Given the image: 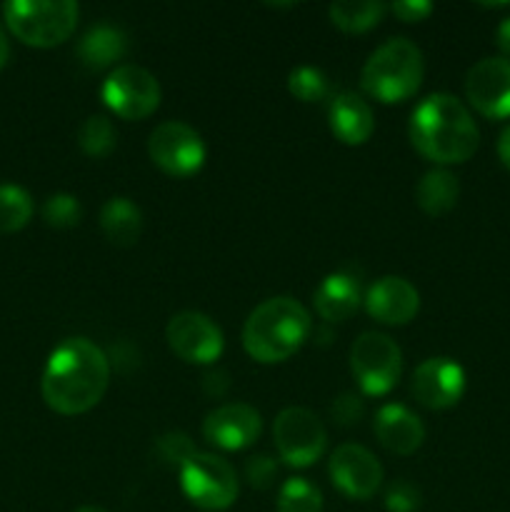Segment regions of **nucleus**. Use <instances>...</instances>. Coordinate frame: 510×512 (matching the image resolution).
Returning <instances> with one entry per match:
<instances>
[{
	"label": "nucleus",
	"instance_id": "nucleus-24",
	"mask_svg": "<svg viewBox=\"0 0 510 512\" xmlns=\"http://www.w3.org/2000/svg\"><path fill=\"white\" fill-rule=\"evenodd\" d=\"M33 218V198L20 185H0V235L18 233Z\"/></svg>",
	"mask_w": 510,
	"mask_h": 512
},
{
	"label": "nucleus",
	"instance_id": "nucleus-13",
	"mask_svg": "<svg viewBox=\"0 0 510 512\" xmlns=\"http://www.w3.org/2000/svg\"><path fill=\"white\" fill-rule=\"evenodd\" d=\"M465 98L488 120L510 118V60L483 58L465 75Z\"/></svg>",
	"mask_w": 510,
	"mask_h": 512
},
{
	"label": "nucleus",
	"instance_id": "nucleus-12",
	"mask_svg": "<svg viewBox=\"0 0 510 512\" xmlns=\"http://www.w3.org/2000/svg\"><path fill=\"white\" fill-rule=\"evenodd\" d=\"M330 480L350 500H370L383 483V465L368 448L345 443L333 450L328 463Z\"/></svg>",
	"mask_w": 510,
	"mask_h": 512
},
{
	"label": "nucleus",
	"instance_id": "nucleus-22",
	"mask_svg": "<svg viewBox=\"0 0 510 512\" xmlns=\"http://www.w3.org/2000/svg\"><path fill=\"white\" fill-rule=\"evenodd\" d=\"M100 228L103 235L118 248H130L143 233V213L128 198H110L100 210Z\"/></svg>",
	"mask_w": 510,
	"mask_h": 512
},
{
	"label": "nucleus",
	"instance_id": "nucleus-3",
	"mask_svg": "<svg viewBox=\"0 0 510 512\" xmlns=\"http://www.w3.org/2000/svg\"><path fill=\"white\" fill-rule=\"evenodd\" d=\"M313 333L308 308L288 295L268 298L248 315L243 325V348L265 365L293 358Z\"/></svg>",
	"mask_w": 510,
	"mask_h": 512
},
{
	"label": "nucleus",
	"instance_id": "nucleus-26",
	"mask_svg": "<svg viewBox=\"0 0 510 512\" xmlns=\"http://www.w3.org/2000/svg\"><path fill=\"white\" fill-rule=\"evenodd\" d=\"M278 512H323V495L305 478H290L278 490Z\"/></svg>",
	"mask_w": 510,
	"mask_h": 512
},
{
	"label": "nucleus",
	"instance_id": "nucleus-17",
	"mask_svg": "<svg viewBox=\"0 0 510 512\" xmlns=\"http://www.w3.org/2000/svg\"><path fill=\"white\" fill-rule=\"evenodd\" d=\"M375 438L393 455H413L425 443V425L410 408L388 403L375 413Z\"/></svg>",
	"mask_w": 510,
	"mask_h": 512
},
{
	"label": "nucleus",
	"instance_id": "nucleus-18",
	"mask_svg": "<svg viewBox=\"0 0 510 512\" xmlns=\"http://www.w3.org/2000/svg\"><path fill=\"white\" fill-rule=\"evenodd\" d=\"M328 123L335 138L345 145H363L368 143L375 130V118L370 105L360 95L335 93L328 105Z\"/></svg>",
	"mask_w": 510,
	"mask_h": 512
},
{
	"label": "nucleus",
	"instance_id": "nucleus-38",
	"mask_svg": "<svg viewBox=\"0 0 510 512\" xmlns=\"http://www.w3.org/2000/svg\"><path fill=\"white\" fill-rule=\"evenodd\" d=\"M75 512H108V510H103V508H95V505H85V508H78Z\"/></svg>",
	"mask_w": 510,
	"mask_h": 512
},
{
	"label": "nucleus",
	"instance_id": "nucleus-4",
	"mask_svg": "<svg viewBox=\"0 0 510 512\" xmlns=\"http://www.w3.org/2000/svg\"><path fill=\"white\" fill-rule=\"evenodd\" d=\"M423 75L425 60L418 45L408 38H393L365 60L360 85L380 103H403L418 93Z\"/></svg>",
	"mask_w": 510,
	"mask_h": 512
},
{
	"label": "nucleus",
	"instance_id": "nucleus-8",
	"mask_svg": "<svg viewBox=\"0 0 510 512\" xmlns=\"http://www.w3.org/2000/svg\"><path fill=\"white\" fill-rule=\"evenodd\" d=\"M273 440L278 458L290 468H310L328 448L323 420L308 408L280 410L273 423Z\"/></svg>",
	"mask_w": 510,
	"mask_h": 512
},
{
	"label": "nucleus",
	"instance_id": "nucleus-2",
	"mask_svg": "<svg viewBox=\"0 0 510 512\" xmlns=\"http://www.w3.org/2000/svg\"><path fill=\"white\" fill-rule=\"evenodd\" d=\"M408 135L413 148L438 165L465 163L480 145L473 115L450 93H433L420 100L410 115Z\"/></svg>",
	"mask_w": 510,
	"mask_h": 512
},
{
	"label": "nucleus",
	"instance_id": "nucleus-10",
	"mask_svg": "<svg viewBox=\"0 0 510 512\" xmlns=\"http://www.w3.org/2000/svg\"><path fill=\"white\" fill-rule=\"evenodd\" d=\"M103 103L110 113L123 120H143L153 115L160 105V85L150 70L140 65H118L105 78Z\"/></svg>",
	"mask_w": 510,
	"mask_h": 512
},
{
	"label": "nucleus",
	"instance_id": "nucleus-33",
	"mask_svg": "<svg viewBox=\"0 0 510 512\" xmlns=\"http://www.w3.org/2000/svg\"><path fill=\"white\" fill-rule=\"evenodd\" d=\"M390 10L403 23H420V20H425L433 13V5L428 0H398V3L390 5Z\"/></svg>",
	"mask_w": 510,
	"mask_h": 512
},
{
	"label": "nucleus",
	"instance_id": "nucleus-29",
	"mask_svg": "<svg viewBox=\"0 0 510 512\" xmlns=\"http://www.w3.org/2000/svg\"><path fill=\"white\" fill-rule=\"evenodd\" d=\"M83 218V208H80L78 198L70 193H55L50 195L43 203V220L50 225V228L68 230L75 228Z\"/></svg>",
	"mask_w": 510,
	"mask_h": 512
},
{
	"label": "nucleus",
	"instance_id": "nucleus-15",
	"mask_svg": "<svg viewBox=\"0 0 510 512\" xmlns=\"http://www.w3.org/2000/svg\"><path fill=\"white\" fill-rule=\"evenodd\" d=\"M263 420L248 403H225L203 420V438L220 450H245L260 438Z\"/></svg>",
	"mask_w": 510,
	"mask_h": 512
},
{
	"label": "nucleus",
	"instance_id": "nucleus-23",
	"mask_svg": "<svg viewBox=\"0 0 510 512\" xmlns=\"http://www.w3.org/2000/svg\"><path fill=\"white\" fill-rule=\"evenodd\" d=\"M385 10L388 8L378 0H355V3L353 0H340V3H330L328 15L330 23L345 33H365L383 20Z\"/></svg>",
	"mask_w": 510,
	"mask_h": 512
},
{
	"label": "nucleus",
	"instance_id": "nucleus-28",
	"mask_svg": "<svg viewBox=\"0 0 510 512\" xmlns=\"http://www.w3.org/2000/svg\"><path fill=\"white\" fill-rule=\"evenodd\" d=\"M195 453L198 450H195L193 440L185 433H180V430H170V433L160 435L153 445L155 463L165 465V468H183Z\"/></svg>",
	"mask_w": 510,
	"mask_h": 512
},
{
	"label": "nucleus",
	"instance_id": "nucleus-7",
	"mask_svg": "<svg viewBox=\"0 0 510 512\" xmlns=\"http://www.w3.org/2000/svg\"><path fill=\"white\" fill-rule=\"evenodd\" d=\"M180 488L200 510H228L238 498V475L233 465L213 453H195L180 468Z\"/></svg>",
	"mask_w": 510,
	"mask_h": 512
},
{
	"label": "nucleus",
	"instance_id": "nucleus-25",
	"mask_svg": "<svg viewBox=\"0 0 510 512\" xmlns=\"http://www.w3.org/2000/svg\"><path fill=\"white\" fill-rule=\"evenodd\" d=\"M118 143V133L108 115H90L78 128V145L90 158H105L113 153Z\"/></svg>",
	"mask_w": 510,
	"mask_h": 512
},
{
	"label": "nucleus",
	"instance_id": "nucleus-14",
	"mask_svg": "<svg viewBox=\"0 0 510 512\" xmlns=\"http://www.w3.org/2000/svg\"><path fill=\"white\" fill-rule=\"evenodd\" d=\"M410 393L430 410H445L460 403L465 393V370L453 358H428L415 368Z\"/></svg>",
	"mask_w": 510,
	"mask_h": 512
},
{
	"label": "nucleus",
	"instance_id": "nucleus-36",
	"mask_svg": "<svg viewBox=\"0 0 510 512\" xmlns=\"http://www.w3.org/2000/svg\"><path fill=\"white\" fill-rule=\"evenodd\" d=\"M498 158H500V163L510 170V125L503 130V133H500V138H498Z\"/></svg>",
	"mask_w": 510,
	"mask_h": 512
},
{
	"label": "nucleus",
	"instance_id": "nucleus-20",
	"mask_svg": "<svg viewBox=\"0 0 510 512\" xmlns=\"http://www.w3.org/2000/svg\"><path fill=\"white\" fill-rule=\"evenodd\" d=\"M128 53V35L110 23L93 25L78 43V58L85 68L105 70Z\"/></svg>",
	"mask_w": 510,
	"mask_h": 512
},
{
	"label": "nucleus",
	"instance_id": "nucleus-1",
	"mask_svg": "<svg viewBox=\"0 0 510 512\" xmlns=\"http://www.w3.org/2000/svg\"><path fill=\"white\" fill-rule=\"evenodd\" d=\"M110 358L88 338H65L50 353L40 380L45 405L60 415H83L103 400Z\"/></svg>",
	"mask_w": 510,
	"mask_h": 512
},
{
	"label": "nucleus",
	"instance_id": "nucleus-19",
	"mask_svg": "<svg viewBox=\"0 0 510 512\" xmlns=\"http://www.w3.org/2000/svg\"><path fill=\"white\" fill-rule=\"evenodd\" d=\"M363 303V290L355 275L338 270L330 273L328 278L320 280V285L313 293V305L318 315L328 323H343L358 310Z\"/></svg>",
	"mask_w": 510,
	"mask_h": 512
},
{
	"label": "nucleus",
	"instance_id": "nucleus-6",
	"mask_svg": "<svg viewBox=\"0 0 510 512\" xmlns=\"http://www.w3.org/2000/svg\"><path fill=\"white\" fill-rule=\"evenodd\" d=\"M350 370L365 395L380 398L398 385L403 373V353L390 335L370 330L350 348Z\"/></svg>",
	"mask_w": 510,
	"mask_h": 512
},
{
	"label": "nucleus",
	"instance_id": "nucleus-31",
	"mask_svg": "<svg viewBox=\"0 0 510 512\" xmlns=\"http://www.w3.org/2000/svg\"><path fill=\"white\" fill-rule=\"evenodd\" d=\"M365 415V403L360 400V395L355 393H343L333 400L330 405V418L333 423L350 428V425H358Z\"/></svg>",
	"mask_w": 510,
	"mask_h": 512
},
{
	"label": "nucleus",
	"instance_id": "nucleus-27",
	"mask_svg": "<svg viewBox=\"0 0 510 512\" xmlns=\"http://www.w3.org/2000/svg\"><path fill=\"white\" fill-rule=\"evenodd\" d=\"M288 90L300 103H318V100L328 98L330 93L328 75L313 65H300V68L290 70Z\"/></svg>",
	"mask_w": 510,
	"mask_h": 512
},
{
	"label": "nucleus",
	"instance_id": "nucleus-34",
	"mask_svg": "<svg viewBox=\"0 0 510 512\" xmlns=\"http://www.w3.org/2000/svg\"><path fill=\"white\" fill-rule=\"evenodd\" d=\"M230 388V378L225 370H213V373L205 375L203 390L210 395V398H223Z\"/></svg>",
	"mask_w": 510,
	"mask_h": 512
},
{
	"label": "nucleus",
	"instance_id": "nucleus-30",
	"mask_svg": "<svg viewBox=\"0 0 510 512\" xmlns=\"http://www.w3.org/2000/svg\"><path fill=\"white\" fill-rule=\"evenodd\" d=\"M423 505V493L410 480H395L385 493V510L388 512H418Z\"/></svg>",
	"mask_w": 510,
	"mask_h": 512
},
{
	"label": "nucleus",
	"instance_id": "nucleus-21",
	"mask_svg": "<svg viewBox=\"0 0 510 512\" xmlns=\"http://www.w3.org/2000/svg\"><path fill=\"white\" fill-rule=\"evenodd\" d=\"M460 198V183L450 170L433 168L418 180L415 185V203L423 213L430 218H440V215L450 213L458 205Z\"/></svg>",
	"mask_w": 510,
	"mask_h": 512
},
{
	"label": "nucleus",
	"instance_id": "nucleus-9",
	"mask_svg": "<svg viewBox=\"0 0 510 512\" xmlns=\"http://www.w3.org/2000/svg\"><path fill=\"white\" fill-rule=\"evenodd\" d=\"M148 155L163 173L173 175V178H190V175L200 173L205 158H208V150H205L198 130L180 120H168L150 133Z\"/></svg>",
	"mask_w": 510,
	"mask_h": 512
},
{
	"label": "nucleus",
	"instance_id": "nucleus-37",
	"mask_svg": "<svg viewBox=\"0 0 510 512\" xmlns=\"http://www.w3.org/2000/svg\"><path fill=\"white\" fill-rule=\"evenodd\" d=\"M8 55H10V45H8V38H5L3 25H0V68L8 63Z\"/></svg>",
	"mask_w": 510,
	"mask_h": 512
},
{
	"label": "nucleus",
	"instance_id": "nucleus-16",
	"mask_svg": "<svg viewBox=\"0 0 510 512\" xmlns=\"http://www.w3.org/2000/svg\"><path fill=\"white\" fill-rule=\"evenodd\" d=\"M365 308L370 318L383 325H405L418 315L420 293L410 280L400 275H383L365 293Z\"/></svg>",
	"mask_w": 510,
	"mask_h": 512
},
{
	"label": "nucleus",
	"instance_id": "nucleus-5",
	"mask_svg": "<svg viewBox=\"0 0 510 512\" xmlns=\"http://www.w3.org/2000/svg\"><path fill=\"white\" fill-rule=\"evenodd\" d=\"M10 33L33 48H55L73 35L80 8L73 0H10L3 5Z\"/></svg>",
	"mask_w": 510,
	"mask_h": 512
},
{
	"label": "nucleus",
	"instance_id": "nucleus-11",
	"mask_svg": "<svg viewBox=\"0 0 510 512\" xmlns=\"http://www.w3.org/2000/svg\"><path fill=\"white\" fill-rule=\"evenodd\" d=\"M165 338H168L170 350L180 360L193 365L215 363L225 348L223 330L218 328L215 320L198 310H183V313L173 315L165 328Z\"/></svg>",
	"mask_w": 510,
	"mask_h": 512
},
{
	"label": "nucleus",
	"instance_id": "nucleus-35",
	"mask_svg": "<svg viewBox=\"0 0 510 512\" xmlns=\"http://www.w3.org/2000/svg\"><path fill=\"white\" fill-rule=\"evenodd\" d=\"M495 43H498L503 58L510 60V18L500 20L498 30H495Z\"/></svg>",
	"mask_w": 510,
	"mask_h": 512
},
{
	"label": "nucleus",
	"instance_id": "nucleus-32",
	"mask_svg": "<svg viewBox=\"0 0 510 512\" xmlns=\"http://www.w3.org/2000/svg\"><path fill=\"white\" fill-rule=\"evenodd\" d=\"M245 478L258 490L270 488L275 483V478H278V460L270 458V455H253L245 463Z\"/></svg>",
	"mask_w": 510,
	"mask_h": 512
}]
</instances>
